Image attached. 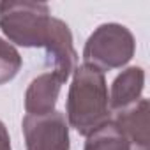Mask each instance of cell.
Here are the masks:
<instances>
[{"label":"cell","instance_id":"1","mask_svg":"<svg viewBox=\"0 0 150 150\" xmlns=\"http://www.w3.org/2000/svg\"><path fill=\"white\" fill-rule=\"evenodd\" d=\"M67 94V120L81 136H88L111 120L104 72L92 65L74 69Z\"/></svg>","mask_w":150,"mask_h":150},{"label":"cell","instance_id":"2","mask_svg":"<svg viewBox=\"0 0 150 150\" xmlns=\"http://www.w3.org/2000/svg\"><path fill=\"white\" fill-rule=\"evenodd\" d=\"M53 27L50 6L44 2H0V30L23 48H44Z\"/></svg>","mask_w":150,"mask_h":150},{"label":"cell","instance_id":"3","mask_svg":"<svg viewBox=\"0 0 150 150\" xmlns=\"http://www.w3.org/2000/svg\"><path fill=\"white\" fill-rule=\"evenodd\" d=\"M136 51V41L132 32L120 23H104L97 27L85 42L83 60L87 65H92L104 71L120 69L131 62Z\"/></svg>","mask_w":150,"mask_h":150},{"label":"cell","instance_id":"4","mask_svg":"<svg viewBox=\"0 0 150 150\" xmlns=\"http://www.w3.org/2000/svg\"><path fill=\"white\" fill-rule=\"evenodd\" d=\"M23 136L27 150H69V124L65 115L51 111L42 117L27 115L23 118Z\"/></svg>","mask_w":150,"mask_h":150},{"label":"cell","instance_id":"5","mask_svg":"<svg viewBox=\"0 0 150 150\" xmlns=\"http://www.w3.org/2000/svg\"><path fill=\"white\" fill-rule=\"evenodd\" d=\"M46 50V58L48 65H51V72H55L57 76L65 83L69 76L76 69V58L78 53L74 50L72 44V34L67 27L58 18H53V27H51V35L44 46Z\"/></svg>","mask_w":150,"mask_h":150},{"label":"cell","instance_id":"6","mask_svg":"<svg viewBox=\"0 0 150 150\" xmlns=\"http://www.w3.org/2000/svg\"><path fill=\"white\" fill-rule=\"evenodd\" d=\"M64 81L55 72H44L34 78L25 92V111L32 117H42L55 111Z\"/></svg>","mask_w":150,"mask_h":150},{"label":"cell","instance_id":"7","mask_svg":"<svg viewBox=\"0 0 150 150\" xmlns=\"http://www.w3.org/2000/svg\"><path fill=\"white\" fill-rule=\"evenodd\" d=\"M127 138L131 150H148V99H139L132 106L117 111L113 120Z\"/></svg>","mask_w":150,"mask_h":150},{"label":"cell","instance_id":"8","mask_svg":"<svg viewBox=\"0 0 150 150\" xmlns=\"http://www.w3.org/2000/svg\"><path fill=\"white\" fill-rule=\"evenodd\" d=\"M145 88V71L141 67H127L115 78L111 85L110 97V110L115 113L125 110L141 99Z\"/></svg>","mask_w":150,"mask_h":150},{"label":"cell","instance_id":"9","mask_svg":"<svg viewBox=\"0 0 150 150\" xmlns=\"http://www.w3.org/2000/svg\"><path fill=\"white\" fill-rule=\"evenodd\" d=\"M83 150H131V145L118 125L110 120L97 131L87 136Z\"/></svg>","mask_w":150,"mask_h":150},{"label":"cell","instance_id":"10","mask_svg":"<svg viewBox=\"0 0 150 150\" xmlns=\"http://www.w3.org/2000/svg\"><path fill=\"white\" fill-rule=\"evenodd\" d=\"M21 64L23 60L18 50L11 42L0 37V85L16 78V74L21 69Z\"/></svg>","mask_w":150,"mask_h":150},{"label":"cell","instance_id":"11","mask_svg":"<svg viewBox=\"0 0 150 150\" xmlns=\"http://www.w3.org/2000/svg\"><path fill=\"white\" fill-rule=\"evenodd\" d=\"M0 150H13L11 148V138L7 132V127L0 120Z\"/></svg>","mask_w":150,"mask_h":150}]
</instances>
